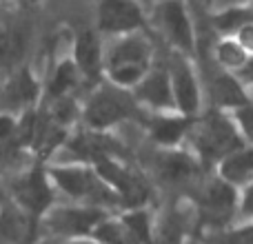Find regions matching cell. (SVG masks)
Returning a JSON list of instances; mask_svg holds the SVG:
<instances>
[{"instance_id": "cell-27", "label": "cell", "mask_w": 253, "mask_h": 244, "mask_svg": "<svg viewBox=\"0 0 253 244\" xmlns=\"http://www.w3.org/2000/svg\"><path fill=\"white\" fill-rule=\"evenodd\" d=\"M151 244H180L182 242V222L175 215H167L160 220L156 231H151L149 238Z\"/></svg>"}, {"instance_id": "cell-29", "label": "cell", "mask_w": 253, "mask_h": 244, "mask_svg": "<svg viewBox=\"0 0 253 244\" xmlns=\"http://www.w3.org/2000/svg\"><path fill=\"white\" fill-rule=\"evenodd\" d=\"M123 220L140 242H149V238H151V224H149V218L144 211H133V213L125 215Z\"/></svg>"}, {"instance_id": "cell-19", "label": "cell", "mask_w": 253, "mask_h": 244, "mask_svg": "<svg viewBox=\"0 0 253 244\" xmlns=\"http://www.w3.org/2000/svg\"><path fill=\"white\" fill-rule=\"evenodd\" d=\"M211 96L218 105H229V107H240L247 105V96L242 87L227 74H213L211 76Z\"/></svg>"}, {"instance_id": "cell-12", "label": "cell", "mask_w": 253, "mask_h": 244, "mask_svg": "<svg viewBox=\"0 0 253 244\" xmlns=\"http://www.w3.org/2000/svg\"><path fill=\"white\" fill-rule=\"evenodd\" d=\"M138 98L156 109L173 107V84H171V76L167 74L165 67H156L151 74H147L140 80Z\"/></svg>"}, {"instance_id": "cell-3", "label": "cell", "mask_w": 253, "mask_h": 244, "mask_svg": "<svg viewBox=\"0 0 253 244\" xmlns=\"http://www.w3.org/2000/svg\"><path fill=\"white\" fill-rule=\"evenodd\" d=\"M196 149L207 160H218L222 156L229 158L240 149V138L227 118L211 114L196 129Z\"/></svg>"}, {"instance_id": "cell-5", "label": "cell", "mask_w": 253, "mask_h": 244, "mask_svg": "<svg viewBox=\"0 0 253 244\" xmlns=\"http://www.w3.org/2000/svg\"><path fill=\"white\" fill-rule=\"evenodd\" d=\"M135 114H138V109H135L133 100L125 91L111 87L93 93L87 109H84V118L93 129H105V126H111Z\"/></svg>"}, {"instance_id": "cell-24", "label": "cell", "mask_w": 253, "mask_h": 244, "mask_svg": "<svg viewBox=\"0 0 253 244\" xmlns=\"http://www.w3.org/2000/svg\"><path fill=\"white\" fill-rule=\"evenodd\" d=\"M253 20V11L245 7H227L213 18V25L220 34L236 36L247 22Z\"/></svg>"}, {"instance_id": "cell-39", "label": "cell", "mask_w": 253, "mask_h": 244, "mask_svg": "<svg viewBox=\"0 0 253 244\" xmlns=\"http://www.w3.org/2000/svg\"><path fill=\"white\" fill-rule=\"evenodd\" d=\"M142 2H153V0H142Z\"/></svg>"}, {"instance_id": "cell-22", "label": "cell", "mask_w": 253, "mask_h": 244, "mask_svg": "<svg viewBox=\"0 0 253 244\" xmlns=\"http://www.w3.org/2000/svg\"><path fill=\"white\" fill-rule=\"evenodd\" d=\"M78 76H80V69H78V65H76V60L60 62V65L56 67V71H53L51 80H49V96H51L53 100L67 98V93L78 84Z\"/></svg>"}, {"instance_id": "cell-4", "label": "cell", "mask_w": 253, "mask_h": 244, "mask_svg": "<svg viewBox=\"0 0 253 244\" xmlns=\"http://www.w3.org/2000/svg\"><path fill=\"white\" fill-rule=\"evenodd\" d=\"M153 22L171 47L184 53L193 51V27L180 0H160L153 9Z\"/></svg>"}, {"instance_id": "cell-32", "label": "cell", "mask_w": 253, "mask_h": 244, "mask_svg": "<svg viewBox=\"0 0 253 244\" xmlns=\"http://www.w3.org/2000/svg\"><path fill=\"white\" fill-rule=\"evenodd\" d=\"M238 120H240L242 129H245V133L249 135L253 140V107H242L240 111H238Z\"/></svg>"}, {"instance_id": "cell-10", "label": "cell", "mask_w": 253, "mask_h": 244, "mask_svg": "<svg viewBox=\"0 0 253 244\" xmlns=\"http://www.w3.org/2000/svg\"><path fill=\"white\" fill-rule=\"evenodd\" d=\"M29 44V25L25 20H7L0 25V69H13L20 65Z\"/></svg>"}, {"instance_id": "cell-37", "label": "cell", "mask_w": 253, "mask_h": 244, "mask_svg": "<svg viewBox=\"0 0 253 244\" xmlns=\"http://www.w3.org/2000/svg\"><path fill=\"white\" fill-rule=\"evenodd\" d=\"M7 13H9V11H7V4H4L2 0H0V25H2V22L7 20V18H9Z\"/></svg>"}, {"instance_id": "cell-18", "label": "cell", "mask_w": 253, "mask_h": 244, "mask_svg": "<svg viewBox=\"0 0 253 244\" xmlns=\"http://www.w3.org/2000/svg\"><path fill=\"white\" fill-rule=\"evenodd\" d=\"M69 149L74 156L84 158V160H102L109 158L114 151H118V144L107 135H96V133H80L74 142H69Z\"/></svg>"}, {"instance_id": "cell-8", "label": "cell", "mask_w": 253, "mask_h": 244, "mask_svg": "<svg viewBox=\"0 0 253 244\" xmlns=\"http://www.w3.org/2000/svg\"><path fill=\"white\" fill-rule=\"evenodd\" d=\"M13 196H16L18 204L25 209L27 215H40L49 209L51 204V189H49L47 175L40 169H34L18 178L13 182Z\"/></svg>"}, {"instance_id": "cell-25", "label": "cell", "mask_w": 253, "mask_h": 244, "mask_svg": "<svg viewBox=\"0 0 253 244\" xmlns=\"http://www.w3.org/2000/svg\"><path fill=\"white\" fill-rule=\"evenodd\" d=\"M96 238L105 244H142L138 238L133 236L126 222H100L96 229Z\"/></svg>"}, {"instance_id": "cell-16", "label": "cell", "mask_w": 253, "mask_h": 244, "mask_svg": "<svg viewBox=\"0 0 253 244\" xmlns=\"http://www.w3.org/2000/svg\"><path fill=\"white\" fill-rule=\"evenodd\" d=\"M31 238H34L31 215L20 213L11 206H2L0 209V240L4 244H25Z\"/></svg>"}, {"instance_id": "cell-14", "label": "cell", "mask_w": 253, "mask_h": 244, "mask_svg": "<svg viewBox=\"0 0 253 244\" xmlns=\"http://www.w3.org/2000/svg\"><path fill=\"white\" fill-rule=\"evenodd\" d=\"M171 84H173V98L180 109L187 116L196 114L200 105V93H198V84L191 69L182 60H175V65H171Z\"/></svg>"}, {"instance_id": "cell-35", "label": "cell", "mask_w": 253, "mask_h": 244, "mask_svg": "<svg viewBox=\"0 0 253 244\" xmlns=\"http://www.w3.org/2000/svg\"><path fill=\"white\" fill-rule=\"evenodd\" d=\"M245 211L253 215V184L249 187V191H247V196H245Z\"/></svg>"}, {"instance_id": "cell-21", "label": "cell", "mask_w": 253, "mask_h": 244, "mask_svg": "<svg viewBox=\"0 0 253 244\" xmlns=\"http://www.w3.org/2000/svg\"><path fill=\"white\" fill-rule=\"evenodd\" d=\"M62 140H65V126L58 124L49 114L40 116L38 133H36V142H34L36 151H38L40 156H47V153H51Z\"/></svg>"}, {"instance_id": "cell-7", "label": "cell", "mask_w": 253, "mask_h": 244, "mask_svg": "<svg viewBox=\"0 0 253 244\" xmlns=\"http://www.w3.org/2000/svg\"><path fill=\"white\" fill-rule=\"evenodd\" d=\"M98 175L109 184L111 189H116L120 196V200L129 206H142L149 198V189L144 184V180L138 173H133L131 169H125L118 162H114L111 158H102L96 162Z\"/></svg>"}, {"instance_id": "cell-13", "label": "cell", "mask_w": 253, "mask_h": 244, "mask_svg": "<svg viewBox=\"0 0 253 244\" xmlns=\"http://www.w3.org/2000/svg\"><path fill=\"white\" fill-rule=\"evenodd\" d=\"M74 56L76 65H78L80 74L89 80H96L102 69V51H100V40H98L96 31L91 29H80L74 42Z\"/></svg>"}, {"instance_id": "cell-30", "label": "cell", "mask_w": 253, "mask_h": 244, "mask_svg": "<svg viewBox=\"0 0 253 244\" xmlns=\"http://www.w3.org/2000/svg\"><path fill=\"white\" fill-rule=\"evenodd\" d=\"M11 140H18L16 122L9 116H0V144H9Z\"/></svg>"}, {"instance_id": "cell-38", "label": "cell", "mask_w": 253, "mask_h": 244, "mask_svg": "<svg viewBox=\"0 0 253 244\" xmlns=\"http://www.w3.org/2000/svg\"><path fill=\"white\" fill-rule=\"evenodd\" d=\"M69 244H93V242H69Z\"/></svg>"}, {"instance_id": "cell-17", "label": "cell", "mask_w": 253, "mask_h": 244, "mask_svg": "<svg viewBox=\"0 0 253 244\" xmlns=\"http://www.w3.org/2000/svg\"><path fill=\"white\" fill-rule=\"evenodd\" d=\"M38 96V84H36L34 76L29 69H20L11 76L2 89V105L11 107V109H20V107L29 105Z\"/></svg>"}, {"instance_id": "cell-31", "label": "cell", "mask_w": 253, "mask_h": 244, "mask_svg": "<svg viewBox=\"0 0 253 244\" xmlns=\"http://www.w3.org/2000/svg\"><path fill=\"white\" fill-rule=\"evenodd\" d=\"M236 40L242 44V47H245L247 53H249V51L253 53V20L247 22V25L242 27L240 31H238V34H236Z\"/></svg>"}, {"instance_id": "cell-34", "label": "cell", "mask_w": 253, "mask_h": 244, "mask_svg": "<svg viewBox=\"0 0 253 244\" xmlns=\"http://www.w3.org/2000/svg\"><path fill=\"white\" fill-rule=\"evenodd\" d=\"M218 7H222V9H227V7H240L242 2H249V0H213Z\"/></svg>"}, {"instance_id": "cell-23", "label": "cell", "mask_w": 253, "mask_h": 244, "mask_svg": "<svg viewBox=\"0 0 253 244\" xmlns=\"http://www.w3.org/2000/svg\"><path fill=\"white\" fill-rule=\"evenodd\" d=\"M222 175L229 182H245L253 175V151H236L222 162Z\"/></svg>"}, {"instance_id": "cell-11", "label": "cell", "mask_w": 253, "mask_h": 244, "mask_svg": "<svg viewBox=\"0 0 253 244\" xmlns=\"http://www.w3.org/2000/svg\"><path fill=\"white\" fill-rule=\"evenodd\" d=\"M233 206H236V191L231 189V184L222 182V180L211 182L200 196L202 213L213 224H220L231 218Z\"/></svg>"}, {"instance_id": "cell-1", "label": "cell", "mask_w": 253, "mask_h": 244, "mask_svg": "<svg viewBox=\"0 0 253 244\" xmlns=\"http://www.w3.org/2000/svg\"><path fill=\"white\" fill-rule=\"evenodd\" d=\"M149 60H151V44L142 34H126L111 47L107 56L109 76L116 84L126 87L144 78Z\"/></svg>"}, {"instance_id": "cell-2", "label": "cell", "mask_w": 253, "mask_h": 244, "mask_svg": "<svg viewBox=\"0 0 253 244\" xmlns=\"http://www.w3.org/2000/svg\"><path fill=\"white\" fill-rule=\"evenodd\" d=\"M53 180L58 187L65 189L71 198L89 202V206H102V204H114L116 196L111 187L102 178H98L93 171L87 169H53Z\"/></svg>"}, {"instance_id": "cell-33", "label": "cell", "mask_w": 253, "mask_h": 244, "mask_svg": "<svg viewBox=\"0 0 253 244\" xmlns=\"http://www.w3.org/2000/svg\"><path fill=\"white\" fill-rule=\"evenodd\" d=\"M229 244H253V227H245L233 231L231 236L227 238Z\"/></svg>"}, {"instance_id": "cell-15", "label": "cell", "mask_w": 253, "mask_h": 244, "mask_svg": "<svg viewBox=\"0 0 253 244\" xmlns=\"http://www.w3.org/2000/svg\"><path fill=\"white\" fill-rule=\"evenodd\" d=\"M156 171L167 184L180 187L196 178V162L187 153H165L162 158H158Z\"/></svg>"}, {"instance_id": "cell-9", "label": "cell", "mask_w": 253, "mask_h": 244, "mask_svg": "<svg viewBox=\"0 0 253 244\" xmlns=\"http://www.w3.org/2000/svg\"><path fill=\"white\" fill-rule=\"evenodd\" d=\"M102 222V211L98 206L80 209H56L49 211L47 227L58 236H84Z\"/></svg>"}, {"instance_id": "cell-26", "label": "cell", "mask_w": 253, "mask_h": 244, "mask_svg": "<svg viewBox=\"0 0 253 244\" xmlns=\"http://www.w3.org/2000/svg\"><path fill=\"white\" fill-rule=\"evenodd\" d=\"M215 60L220 62L222 67H245L247 65V51L238 40L227 38L222 42H218L215 47Z\"/></svg>"}, {"instance_id": "cell-6", "label": "cell", "mask_w": 253, "mask_h": 244, "mask_svg": "<svg viewBox=\"0 0 253 244\" xmlns=\"http://www.w3.org/2000/svg\"><path fill=\"white\" fill-rule=\"evenodd\" d=\"M144 27L142 7L138 0H100L98 2V29L105 34H133Z\"/></svg>"}, {"instance_id": "cell-36", "label": "cell", "mask_w": 253, "mask_h": 244, "mask_svg": "<svg viewBox=\"0 0 253 244\" xmlns=\"http://www.w3.org/2000/svg\"><path fill=\"white\" fill-rule=\"evenodd\" d=\"M242 76H245L247 80H251V82H253V62H247V65L242 67Z\"/></svg>"}, {"instance_id": "cell-28", "label": "cell", "mask_w": 253, "mask_h": 244, "mask_svg": "<svg viewBox=\"0 0 253 244\" xmlns=\"http://www.w3.org/2000/svg\"><path fill=\"white\" fill-rule=\"evenodd\" d=\"M76 114H78V109H76V102L71 100L69 96H67V98H58V100H51L49 116H51V118L56 120L58 124L65 126V129L71 124V122H74Z\"/></svg>"}, {"instance_id": "cell-20", "label": "cell", "mask_w": 253, "mask_h": 244, "mask_svg": "<svg viewBox=\"0 0 253 244\" xmlns=\"http://www.w3.org/2000/svg\"><path fill=\"white\" fill-rule=\"evenodd\" d=\"M187 129H189L187 118H167V116H162V118H153L149 122V131H151L153 140L165 144V147L175 144L187 133Z\"/></svg>"}]
</instances>
